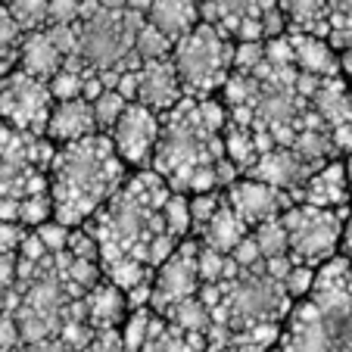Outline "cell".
<instances>
[{
  "mask_svg": "<svg viewBox=\"0 0 352 352\" xmlns=\"http://www.w3.org/2000/svg\"><path fill=\"white\" fill-rule=\"evenodd\" d=\"M221 103L206 97H181L166 113L153 150V168L175 193H212L219 184H234L237 168L225 156Z\"/></svg>",
  "mask_w": 352,
  "mask_h": 352,
  "instance_id": "6da1fadb",
  "label": "cell"
},
{
  "mask_svg": "<svg viewBox=\"0 0 352 352\" xmlns=\"http://www.w3.org/2000/svg\"><path fill=\"white\" fill-rule=\"evenodd\" d=\"M50 212L56 225L69 228L91 219L122 187L125 162L116 156L109 134H91L75 144H63L50 160Z\"/></svg>",
  "mask_w": 352,
  "mask_h": 352,
  "instance_id": "7a4b0ae2",
  "label": "cell"
},
{
  "mask_svg": "<svg viewBox=\"0 0 352 352\" xmlns=\"http://www.w3.org/2000/svg\"><path fill=\"white\" fill-rule=\"evenodd\" d=\"M168 63L178 75L184 97H209L215 87L225 85L234 69V41L209 22H199L172 47Z\"/></svg>",
  "mask_w": 352,
  "mask_h": 352,
  "instance_id": "3957f363",
  "label": "cell"
},
{
  "mask_svg": "<svg viewBox=\"0 0 352 352\" xmlns=\"http://www.w3.org/2000/svg\"><path fill=\"white\" fill-rule=\"evenodd\" d=\"M346 212H331V209H315L306 203H293L284 209L280 225L287 231V246H290L293 265H324L333 259L343 237Z\"/></svg>",
  "mask_w": 352,
  "mask_h": 352,
  "instance_id": "277c9868",
  "label": "cell"
},
{
  "mask_svg": "<svg viewBox=\"0 0 352 352\" xmlns=\"http://www.w3.org/2000/svg\"><path fill=\"white\" fill-rule=\"evenodd\" d=\"M50 109H54V94L47 81H38L25 72H13L0 81V119L10 128L41 138Z\"/></svg>",
  "mask_w": 352,
  "mask_h": 352,
  "instance_id": "5b68a950",
  "label": "cell"
},
{
  "mask_svg": "<svg viewBox=\"0 0 352 352\" xmlns=\"http://www.w3.org/2000/svg\"><path fill=\"white\" fill-rule=\"evenodd\" d=\"M160 128V116L153 109L140 107V103H128L125 113L113 125V134H109L116 156L122 162H131V166H146L153 160Z\"/></svg>",
  "mask_w": 352,
  "mask_h": 352,
  "instance_id": "8992f818",
  "label": "cell"
},
{
  "mask_svg": "<svg viewBox=\"0 0 352 352\" xmlns=\"http://www.w3.org/2000/svg\"><path fill=\"white\" fill-rule=\"evenodd\" d=\"M197 246L199 243H184L181 250H175L162 262V272L156 274L153 290H150V306L160 315H168L178 302H184V299H190L197 293V287H199Z\"/></svg>",
  "mask_w": 352,
  "mask_h": 352,
  "instance_id": "52a82bcc",
  "label": "cell"
},
{
  "mask_svg": "<svg viewBox=\"0 0 352 352\" xmlns=\"http://www.w3.org/2000/svg\"><path fill=\"white\" fill-rule=\"evenodd\" d=\"M225 203L237 212V219L243 221L246 228L262 225V221H268V219H278V215H284L287 206H293V199H287L284 190L268 187L256 178L234 181Z\"/></svg>",
  "mask_w": 352,
  "mask_h": 352,
  "instance_id": "ba28073f",
  "label": "cell"
},
{
  "mask_svg": "<svg viewBox=\"0 0 352 352\" xmlns=\"http://www.w3.org/2000/svg\"><path fill=\"white\" fill-rule=\"evenodd\" d=\"M296 203H306L315 209H331V212H346L349 206V184H346L343 162L331 160L321 168H315L306 178V184L296 190Z\"/></svg>",
  "mask_w": 352,
  "mask_h": 352,
  "instance_id": "9c48e42d",
  "label": "cell"
},
{
  "mask_svg": "<svg viewBox=\"0 0 352 352\" xmlns=\"http://www.w3.org/2000/svg\"><path fill=\"white\" fill-rule=\"evenodd\" d=\"M181 97H184V91H181V81H178V75H175L172 63L168 60L140 63L134 103L153 109V113H168Z\"/></svg>",
  "mask_w": 352,
  "mask_h": 352,
  "instance_id": "30bf717a",
  "label": "cell"
},
{
  "mask_svg": "<svg viewBox=\"0 0 352 352\" xmlns=\"http://www.w3.org/2000/svg\"><path fill=\"white\" fill-rule=\"evenodd\" d=\"M44 134L50 140H56V144H75V140H85V138H91V134H97L91 100H85V97L60 100V103L50 109Z\"/></svg>",
  "mask_w": 352,
  "mask_h": 352,
  "instance_id": "8fae6325",
  "label": "cell"
},
{
  "mask_svg": "<svg viewBox=\"0 0 352 352\" xmlns=\"http://www.w3.org/2000/svg\"><path fill=\"white\" fill-rule=\"evenodd\" d=\"M144 19L172 44H178L203 22V16H199V0H153Z\"/></svg>",
  "mask_w": 352,
  "mask_h": 352,
  "instance_id": "7c38bea8",
  "label": "cell"
},
{
  "mask_svg": "<svg viewBox=\"0 0 352 352\" xmlns=\"http://www.w3.org/2000/svg\"><path fill=\"white\" fill-rule=\"evenodd\" d=\"M293 50V66L302 75H312V78H337L340 72V60L333 56L331 44L324 38H315L306 32H290L287 34Z\"/></svg>",
  "mask_w": 352,
  "mask_h": 352,
  "instance_id": "4fadbf2b",
  "label": "cell"
},
{
  "mask_svg": "<svg viewBox=\"0 0 352 352\" xmlns=\"http://www.w3.org/2000/svg\"><path fill=\"white\" fill-rule=\"evenodd\" d=\"M19 60H22V72L38 78V81H50L63 66H66V56L56 50L54 38L47 34V28L32 32V34H22Z\"/></svg>",
  "mask_w": 352,
  "mask_h": 352,
  "instance_id": "5bb4252c",
  "label": "cell"
},
{
  "mask_svg": "<svg viewBox=\"0 0 352 352\" xmlns=\"http://www.w3.org/2000/svg\"><path fill=\"white\" fill-rule=\"evenodd\" d=\"M81 306H85V321L94 333L116 331V324L125 318V299H122L119 287L103 284V280H97L81 296Z\"/></svg>",
  "mask_w": 352,
  "mask_h": 352,
  "instance_id": "9a60e30c",
  "label": "cell"
},
{
  "mask_svg": "<svg viewBox=\"0 0 352 352\" xmlns=\"http://www.w3.org/2000/svg\"><path fill=\"white\" fill-rule=\"evenodd\" d=\"M199 234H203V246H209V250H215V253L231 256V250L250 234V228H246L243 221L237 219V212L221 199V206L215 209V215L206 221V228H203Z\"/></svg>",
  "mask_w": 352,
  "mask_h": 352,
  "instance_id": "2e32d148",
  "label": "cell"
},
{
  "mask_svg": "<svg viewBox=\"0 0 352 352\" xmlns=\"http://www.w3.org/2000/svg\"><path fill=\"white\" fill-rule=\"evenodd\" d=\"M278 10L293 32L327 38V0H278Z\"/></svg>",
  "mask_w": 352,
  "mask_h": 352,
  "instance_id": "e0dca14e",
  "label": "cell"
},
{
  "mask_svg": "<svg viewBox=\"0 0 352 352\" xmlns=\"http://www.w3.org/2000/svg\"><path fill=\"white\" fill-rule=\"evenodd\" d=\"M140 352H206V337L178 331V327L168 324L166 318H153L150 321L146 343Z\"/></svg>",
  "mask_w": 352,
  "mask_h": 352,
  "instance_id": "ac0fdd59",
  "label": "cell"
},
{
  "mask_svg": "<svg viewBox=\"0 0 352 352\" xmlns=\"http://www.w3.org/2000/svg\"><path fill=\"white\" fill-rule=\"evenodd\" d=\"M253 240H256V246H259L262 262L290 259V246H287V231H284V225H280V215L278 219L262 221V225H256Z\"/></svg>",
  "mask_w": 352,
  "mask_h": 352,
  "instance_id": "d6986e66",
  "label": "cell"
},
{
  "mask_svg": "<svg viewBox=\"0 0 352 352\" xmlns=\"http://www.w3.org/2000/svg\"><path fill=\"white\" fill-rule=\"evenodd\" d=\"M172 41L166 38V34H160L150 22L144 19V25L138 28V34H134V56H138V63H160V60H168L172 56Z\"/></svg>",
  "mask_w": 352,
  "mask_h": 352,
  "instance_id": "ffe728a7",
  "label": "cell"
},
{
  "mask_svg": "<svg viewBox=\"0 0 352 352\" xmlns=\"http://www.w3.org/2000/svg\"><path fill=\"white\" fill-rule=\"evenodd\" d=\"M3 7H7L10 19L22 34L47 28V0H7Z\"/></svg>",
  "mask_w": 352,
  "mask_h": 352,
  "instance_id": "44dd1931",
  "label": "cell"
},
{
  "mask_svg": "<svg viewBox=\"0 0 352 352\" xmlns=\"http://www.w3.org/2000/svg\"><path fill=\"white\" fill-rule=\"evenodd\" d=\"M327 38L333 47L352 50V0H327Z\"/></svg>",
  "mask_w": 352,
  "mask_h": 352,
  "instance_id": "7402d4cb",
  "label": "cell"
},
{
  "mask_svg": "<svg viewBox=\"0 0 352 352\" xmlns=\"http://www.w3.org/2000/svg\"><path fill=\"white\" fill-rule=\"evenodd\" d=\"M128 100L122 97L119 91H113V87H103V91L97 94V97L91 100V109H94V125H97L100 134L113 131V125L119 122V116L125 113Z\"/></svg>",
  "mask_w": 352,
  "mask_h": 352,
  "instance_id": "603a6c76",
  "label": "cell"
},
{
  "mask_svg": "<svg viewBox=\"0 0 352 352\" xmlns=\"http://www.w3.org/2000/svg\"><path fill=\"white\" fill-rule=\"evenodd\" d=\"M150 321H153V312L150 309H131V315L125 318V327H122L119 340L125 352H140L146 343V333H150Z\"/></svg>",
  "mask_w": 352,
  "mask_h": 352,
  "instance_id": "cb8c5ba5",
  "label": "cell"
},
{
  "mask_svg": "<svg viewBox=\"0 0 352 352\" xmlns=\"http://www.w3.org/2000/svg\"><path fill=\"white\" fill-rule=\"evenodd\" d=\"M19 44H22V32L13 25L3 0H0V78L10 72L13 60L19 56Z\"/></svg>",
  "mask_w": 352,
  "mask_h": 352,
  "instance_id": "d4e9b609",
  "label": "cell"
},
{
  "mask_svg": "<svg viewBox=\"0 0 352 352\" xmlns=\"http://www.w3.org/2000/svg\"><path fill=\"white\" fill-rule=\"evenodd\" d=\"M162 225H166V231L175 240H181L187 234V228H190V206H187V199L181 193H168L166 206H162Z\"/></svg>",
  "mask_w": 352,
  "mask_h": 352,
  "instance_id": "484cf974",
  "label": "cell"
},
{
  "mask_svg": "<svg viewBox=\"0 0 352 352\" xmlns=\"http://www.w3.org/2000/svg\"><path fill=\"white\" fill-rule=\"evenodd\" d=\"M81 16V0H47V28L75 25Z\"/></svg>",
  "mask_w": 352,
  "mask_h": 352,
  "instance_id": "4316f807",
  "label": "cell"
},
{
  "mask_svg": "<svg viewBox=\"0 0 352 352\" xmlns=\"http://www.w3.org/2000/svg\"><path fill=\"white\" fill-rule=\"evenodd\" d=\"M187 206H190V225L203 231V228H206V221L215 215V209L221 206V197H219V193H197Z\"/></svg>",
  "mask_w": 352,
  "mask_h": 352,
  "instance_id": "83f0119b",
  "label": "cell"
},
{
  "mask_svg": "<svg viewBox=\"0 0 352 352\" xmlns=\"http://www.w3.org/2000/svg\"><path fill=\"white\" fill-rule=\"evenodd\" d=\"M312 280H315V272L306 265H293L290 272H287V278L280 280L284 284V293L290 299H299V296H306L309 290H312Z\"/></svg>",
  "mask_w": 352,
  "mask_h": 352,
  "instance_id": "f1b7e54d",
  "label": "cell"
},
{
  "mask_svg": "<svg viewBox=\"0 0 352 352\" xmlns=\"http://www.w3.org/2000/svg\"><path fill=\"white\" fill-rule=\"evenodd\" d=\"M85 352H125L122 349V340L116 331H107V333H97L91 343L85 346Z\"/></svg>",
  "mask_w": 352,
  "mask_h": 352,
  "instance_id": "f546056e",
  "label": "cell"
},
{
  "mask_svg": "<svg viewBox=\"0 0 352 352\" xmlns=\"http://www.w3.org/2000/svg\"><path fill=\"white\" fill-rule=\"evenodd\" d=\"M340 246H343V259L352 262V215H346V221H343V237H340Z\"/></svg>",
  "mask_w": 352,
  "mask_h": 352,
  "instance_id": "4dcf8cb0",
  "label": "cell"
},
{
  "mask_svg": "<svg viewBox=\"0 0 352 352\" xmlns=\"http://www.w3.org/2000/svg\"><path fill=\"white\" fill-rule=\"evenodd\" d=\"M150 3H153V0H125V10H131V13H138V16H146Z\"/></svg>",
  "mask_w": 352,
  "mask_h": 352,
  "instance_id": "1f68e13d",
  "label": "cell"
},
{
  "mask_svg": "<svg viewBox=\"0 0 352 352\" xmlns=\"http://www.w3.org/2000/svg\"><path fill=\"white\" fill-rule=\"evenodd\" d=\"M100 10H107V13H122L125 10V0H97Z\"/></svg>",
  "mask_w": 352,
  "mask_h": 352,
  "instance_id": "d6a6232c",
  "label": "cell"
},
{
  "mask_svg": "<svg viewBox=\"0 0 352 352\" xmlns=\"http://www.w3.org/2000/svg\"><path fill=\"white\" fill-rule=\"evenodd\" d=\"M343 168H346V184H349V199H352V153H349V160L343 162Z\"/></svg>",
  "mask_w": 352,
  "mask_h": 352,
  "instance_id": "836d02e7",
  "label": "cell"
},
{
  "mask_svg": "<svg viewBox=\"0 0 352 352\" xmlns=\"http://www.w3.org/2000/svg\"><path fill=\"white\" fill-rule=\"evenodd\" d=\"M349 290H352V272H349Z\"/></svg>",
  "mask_w": 352,
  "mask_h": 352,
  "instance_id": "e575fe53",
  "label": "cell"
}]
</instances>
